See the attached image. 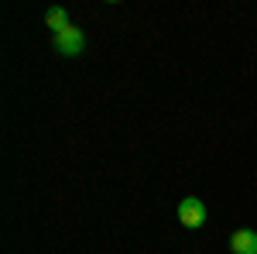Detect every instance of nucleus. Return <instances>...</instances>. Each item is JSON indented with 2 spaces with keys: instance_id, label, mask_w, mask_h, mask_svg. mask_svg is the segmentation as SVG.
I'll return each instance as SVG.
<instances>
[{
  "instance_id": "obj_1",
  "label": "nucleus",
  "mask_w": 257,
  "mask_h": 254,
  "mask_svg": "<svg viewBox=\"0 0 257 254\" xmlns=\"http://www.w3.org/2000/svg\"><path fill=\"white\" fill-rule=\"evenodd\" d=\"M178 223H182L185 230H199V227L206 223V203H202L199 196H185V199L178 203Z\"/></svg>"
},
{
  "instance_id": "obj_2",
  "label": "nucleus",
  "mask_w": 257,
  "mask_h": 254,
  "mask_svg": "<svg viewBox=\"0 0 257 254\" xmlns=\"http://www.w3.org/2000/svg\"><path fill=\"white\" fill-rule=\"evenodd\" d=\"M55 48H59V55H65V59H76V55H82V48H86V38H82V31L76 24H69L65 31L55 35Z\"/></svg>"
},
{
  "instance_id": "obj_3",
  "label": "nucleus",
  "mask_w": 257,
  "mask_h": 254,
  "mask_svg": "<svg viewBox=\"0 0 257 254\" xmlns=\"http://www.w3.org/2000/svg\"><path fill=\"white\" fill-rule=\"evenodd\" d=\"M230 251L233 254H254L257 251V234L247 230V227H240L237 234L230 237Z\"/></svg>"
},
{
  "instance_id": "obj_4",
  "label": "nucleus",
  "mask_w": 257,
  "mask_h": 254,
  "mask_svg": "<svg viewBox=\"0 0 257 254\" xmlns=\"http://www.w3.org/2000/svg\"><path fill=\"white\" fill-rule=\"evenodd\" d=\"M45 24L59 35V31H65V28L72 24V21H69V11H65V7H48V11H45Z\"/></svg>"
}]
</instances>
